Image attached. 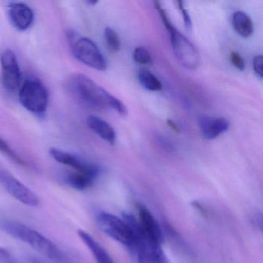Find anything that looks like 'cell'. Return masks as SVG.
Returning a JSON list of instances; mask_svg holds the SVG:
<instances>
[{
    "label": "cell",
    "instance_id": "1",
    "mask_svg": "<svg viewBox=\"0 0 263 263\" xmlns=\"http://www.w3.org/2000/svg\"><path fill=\"white\" fill-rule=\"evenodd\" d=\"M69 87L77 98L85 104L99 109H112L121 117H126V106L97 83L83 73L69 77Z\"/></svg>",
    "mask_w": 263,
    "mask_h": 263
},
{
    "label": "cell",
    "instance_id": "2",
    "mask_svg": "<svg viewBox=\"0 0 263 263\" xmlns=\"http://www.w3.org/2000/svg\"><path fill=\"white\" fill-rule=\"evenodd\" d=\"M0 230L12 238L27 244L48 259L55 260L60 259L61 253L52 241L22 222L2 220L0 222Z\"/></svg>",
    "mask_w": 263,
    "mask_h": 263
},
{
    "label": "cell",
    "instance_id": "3",
    "mask_svg": "<svg viewBox=\"0 0 263 263\" xmlns=\"http://www.w3.org/2000/svg\"><path fill=\"white\" fill-rule=\"evenodd\" d=\"M123 218L106 212L96 216L99 229L111 239L132 250L135 243L137 219L129 213H123Z\"/></svg>",
    "mask_w": 263,
    "mask_h": 263
},
{
    "label": "cell",
    "instance_id": "4",
    "mask_svg": "<svg viewBox=\"0 0 263 263\" xmlns=\"http://www.w3.org/2000/svg\"><path fill=\"white\" fill-rule=\"evenodd\" d=\"M19 100L29 112L40 115L45 114L47 109L49 94L41 82L37 79L29 78L20 87Z\"/></svg>",
    "mask_w": 263,
    "mask_h": 263
},
{
    "label": "cell",
    "instance_id": "5",
    "mask_svg": "<svg viewBox=\"0 0 263 263\" xmlns=\"http://www.w3.org/2000/svg\"><path fill=\"white\" fill-rule=\"evenodd\" d=\"M168 32L173 52L180 64L189 70L197 69L200 66L201 55L196 46L176 27Z\"/></svg>",
    "mask_w": 263,
    "mask_h": 263
},
{
    "label": "cell",
    "instance_id": "6",
    "mask_svg": "<svg viewBox=\"0 0 263 263\" xmlns=\"http://www.w3.org/2000/svg\"><path fill=\"white\" fill-rule=\"evenodd\" d=\"M72 50L75 58L89 67L98 71H104L108 68L106 59L90 39L83 37L75 40L72 43Z\"/></svg>",
    "mask_w": 263,
    "mask_h": 263
},
{
    "label": "cell",
    "instance_id": "7",
    "mask_svg": "<svg viewBox=\"0 0 263 263\" xmlns=\"http://www.w3.org/2000/svg\"><path fill=\"white\" fill-rule=\"evenodd\" d=\"M138 263H171L162 249V244L147 238L141 232L137 221L135 243L132 249Z\"/></svg>",
    "mask_w": 263,
    "mask_h": 263
},
{
    "label": "cell",
    "instance_id": "8",
    "mask_svg": "<svg viewBox=\"0 0 263 263\" xmlns=\"http://www.w3.org/2000/svg\"><path fill=\"white\" fill-rule=\"evenodd\" d=\"M0 184L12 197L24 205L36 207L40 204L38 196L6 170H0Z\"/></svg>",
    "mask_w": 263,
    "mask_h": 263
},
{
    "label": "cell",
    "instance_id": "9",
    "mask_svg": "<svg viewBox=\"0 0 263 263\" xmlns=\"http://www.w3.org/2000/svg\"><path fill=\"white\" fill-rule=\"evenodd\" d=\"M0 61L3 86L9 92H15L20 86L21 73L15 53L10 49H6L2 54Z\"/></svg>",
    "mask_w": 263,
    "mask_h": 263
},
{
    "label": "cell",
    "instance_id": "10",
    "mask_svg": "<svg viewBox=\"0 0 263 263\" xmlns=\"http://www.w3.org/2000/svg\"><path fill=\"white\" fill-rule=\"evenodd\" d=\"M49 153L54 160L63 165H67L74 170L100 173L98 165H96L94 162L86 160L81 156H77L57 148H49Z\"/></svg>",
    "mask_w": 263,
    "mask_h": 263
},
{
    "label": "cell",
    "instance_id": "11",
    "mask_svg": "<svg viewBox=\"0 0 263 263\" xmlns=\"http://www.w3.org/2000/svg\"><path fill=\"white\" fill-rule=\"evenodd\" d=\"M137 210L139 216L137 221L141 232L148 239L162 245L164 242L163 231L157 219L145 205L139 204Z\"/></svg>",
    "mask_w": 263,
    "mask_h": 263
},
{
    "label": "cell",
    "instance_id": "12",
    "mask_svg": "<svg viewBox=\"0 0 263 263\" xmlns=\"http://www.w3.org/2000/svg\"><path fill=\"white\" fill-rule=\"evenodd\" d=\"M198 124L202 136L205 139L213 140L229 130L230 123L222 117H213L200 116Z\"/></svg>",
    "mask_w": 263,
    "mask_h": 263
},
{
    "label": "cell",
    "instance_id": "13",
    "mask_svg": "<svg viewBox=\"0 0 263 263\" xmlns=\"http://www.w3.org/2000/svg\"><path fill=\"white\" fill-rule=\"evenodd\" d=\"M8 17L12 26L19 31L29 29L33 21L32 9L23 3L8 5Z\"/></svg>",
    "mask_w": 263,
    "mask_h": 263
},
{
    "label": "cell",
    "instance_id": "14",
    "mask_svg": "<svg viewBox=\"0 0 263 263\" xmlns=\"http://www.w3.org/2000/svg\"><path fill=\"white\" fill-rule=\"evenodd\" d=\"M100 173L94 172L77 171L68 173L66 182L68 185L78 191H83L92 186Z\"/></svg>",
    "mask_w": 263,
    "mask_h": 263
},
{
    "label": "cell",
    "instance_id": "15",
    "mask_svg": "<svg viewBox=\"0 0 263 263\" xmlns=\"http://www.w3.org/2000/svg\"><path fill=\"white\" fill-rule=\"evenodd\" d=\"M78 236L83 243L89 249L97 263H115L106 250L95 240L89 233L79 230Z\"/></svg>",
    "mask_w": 263,
    "mask_h": 263
},
{
    "label": "cell",
    "instance_id": "16",
    "mask_svg": "<svg viewBox=\"0 0 263 263\" xmlns=\"http://www.w3.org/2000/svg\"><path fill=\"white\" fill-rule=\"evenodd\" d=\"M86 123L91 130L108 143L113 145L115 142V130L103 119L96 116H89L86 119Z\"/></svg>",
    "mask_w": 263,
    "mask_h": 263
},
{
    "label": "cell",
    "instance_id": "17",
    "mask_svg": "<svg viewBox=\"0 0 263 263\" xmlns=\"http://www.w3.org/2000/svg\"><path fill=\"white\" fill-rule=\"evenodd\" d=\"M233 23L234 29L238 34L244 38L250 37L254 30V26L250 17L242 11H238L233 14Z\"/></svg>",
    "mask_w": 263,
    "mask_h": 263
},
{
    "label": "cell",
    "instance_id": "18",
    "mask_svg": "<svg viewBox=\"0 0 263 263\" xmlns=\"http://www.w3.org/2000/svg\"><path fill=\"white\" fill-rule=\"evenodd\" d=\"M139 83L145 89L151 92H157L162 89V82L150 71L142 69L137 75Z\"/></svg>",
    "mask_w": 263,
    "mask_h": 263
},
{
    "label": "cell",
    "instance_id": "19",
    "mask_svg": "<svg viewBox=\"0 0 263 263\" xmlns=\"http://www.w3.org/2000/svg\"><path fill=\"white\" fill-rule=\"evenodd\" d=\"M0 153H3L6 157L23 167H27V163L9 146V144L0 136Z\"/></svg>",
    "mask_w": 263,
    "mask_h": 263
},
{
    "label": "cell",
    "instance_id": "20",
    "mask_svg": "<svg viewBox=\"0 0 263 263\" xmlns=\"http://www.w3.org/2000/svg\"><path fill=\"white\" fill-rule=\"evenodd\" d=\"M104 38L107 46L111 52H117L120 50V38L114 29L109 27L106 28L104 31Z\"/></svg>",
    "mask_w": 263,
    "mask_h": 263
},
{
    "label": "cell",
    "instance_id": "21",
    "mask_svg": "<svg viewBox=\"0 0 263 263\" xmlns=\"http://www.w3.org/2000/svg\"><path fill=\"white\" fill-rule=\"evenodd\" d=\"M133 58H134V61L138 64L148 65L151 64L152 62L151 54L146 48L142 47V46L137 47L134 49Z\"/></svg>",
    "mask_w": 263,
    "mask_h": 263
},
{
    "label": "cell",
    "instance_id": "22",
    "mask_svg": "<svg viewBox=\"0 0 263 263\" xmlns=\"http://www.w3.org/2000/svg\"><path fill=\"white\" fill-rule=\"evenodd\" d=\"M230 61L232 64L240 71H243L246 68V63L243 58L237 52H232L230 54Z\"/></svg>",
    "mask_w": 263,
    "mask_h": 263
},
{
    "label": "cell",
    "instance_id": "23",
    "mask_svg": "<svg viewBox=\"0 0 263 263\" xmlns=\"http://www.w3.org/2000/svg\"><path fill=\"white\" fill-rule=\"evenodd\" d=\"M177 3L179 9H180L182 15H183L185 27L187 28L188 30L191 31V29H192V22H191V17H190V15L188 14V11L184 7V0H177Z\"/></svg>",
    "mask_w": 263,
    "mask_h": 263
},
{
    "label": "cell",
    "instance_id": "24",
    "mask_svg": "<svg viewBox=\"0 0 263 263\" xmlns=\"http://www.w3.org/2000/svg\"><path fill=\"white\" fill-rule=\"evenodd\" d=\"M253 69L258 77H263V57L262 55H256L253 59Z\"/></svg>",
    "mask_w": 263,
    "mask_h": 263
},
{
    "label": "cell",
    "instance_id": "25",
    "mask_svg": "<svg viewBox=\"0 0 263 263\" xmlns=\"http://www.w3.org/2000/svg\"><path fill=\"white\" fill-rule=\"evenodd\" d=\"M0 263H17V261L8 250L0 247Z\"/></svg>",
    "mask_w": 263,
    "mask_h": 263
},
{
    "label": "cell",
    "instance_id": "26",
    "mask_svg": "<svg viewBox=\"0 0 263 263\" xmlns=\"http://www.w3.org/2000/svg\"><path fill=\"white\" fill-rule=\"evenodd\" d=\"M167 123H168V125L169 126V127L171 128V129L176 132V133H179V132H180L179 126H178L177 125L172 121V120H168Z\"/></svg>",
    "mask_w": 263,
    "mask_h": 263
},
{
    "label": "cell",
    "instance_id": "27",
    "mask_svg": "<svg viewBox=\"0 0 263 263\" xmlns=\"http://www.w3.org/2000/svg\"><path fill=\"white\" fill-rule=\"evenodd\" d=\"M85 1H86L88 4L91 5V6H94V5L98 3L99 0H85Z\"/></svg>",
    "mask_w": 263,
    "mask_h": 263
},
{
    "label": "cell",
    "instance_id": "28",
    "mask_svg": "<svg viewBox=\"0 0 263 263\" xmlns=\"http://www.w3.org/2000/svg\"><path fill=\"white\" fill-rule=\"evenodd\" d=\"M2 3H7L8 5L11 4V3H12V2L14 1V0H1Z\"/></svg>",
    "mask_w": 263,
    "mask_h": 263
}]
</instances>
